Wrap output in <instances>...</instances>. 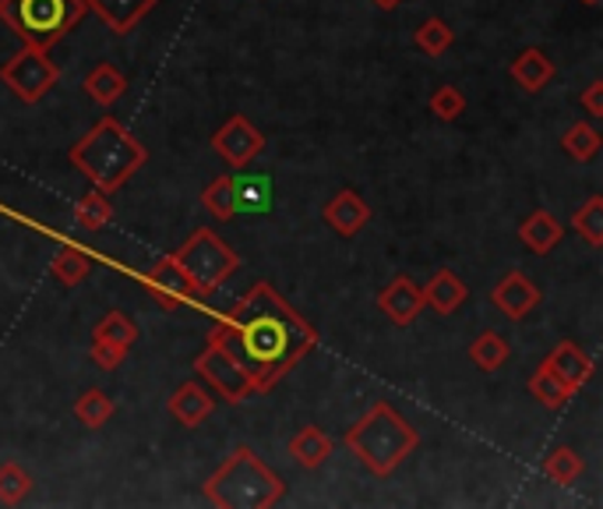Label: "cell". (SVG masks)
<instances>
[{"label": "cell", "mask_w": 603, "mask_h": 509, "mask_svg": "<svg viewBox=\"0 0 603 509\" xmlns=\"http://www.w3.org/2000/svg\"><path fill=\"white\" fill-rule=\"evenodd\" d=\"M216 322L223 325L226 343L240 358L244 372L251 375L255 393H273L318 348L315 325L265 280H258L230 312H219Z\"/></svg>", "instance_id": "obj_1"}, {"label": "cell", "mask_w": 603, "mask_h": 509, "mask_svg": "<svg viewBox=\"0 0 603 509\" xmlns=\"http://www.w3.org/2000/svg\"><path fill=\"white\" fill-rule=\"evenodd\" d=\"M68 159L92 188H99L102 195H113L145 167L149 149H145L141 138L123 128L113 114H107L75 141Z\"/></svg>", "instance_id": "obj_2"}, {"label": "cell", "mask_w": 603, "mask_h": 509, "mask_svg": "<svg viewBox=\"0 0 603 509\" xmlns=\"http://www.w3.org/2000/svg\"><path fill=\"white\" fill-rule=\"evenodd\" d=\"M343 446L374 478H392L421 450V432L388 400H374L364 411V418L346 429Z\"/></svg>", "instance_id": "obj_3"}, {"label": "cell", "mask_w": 603, "mask_h": 509, "mask_svg": "<svg viewBox=\"0 0 603 509\" xmlns=\"http://www.w3.org/2000/svg\"><path fill=\"white\" fill-rule=\"evenodd\" d=\"M201 492L219 509H273L286 499V481L240 442L201 484Z\"/></svg>", "instance_id": "obj_4"}, {"label": "cell", "mask_w": 603, "mask_h": 509, "mask_svg": "<svg viewBox=\"0 0 603 509\" xmlns=\"http://www.w3.org/2000/svg\"><path fill=\"white\" fill-rule=\"evenodd\" d=\"M89 14L86 0H0V22L29 47L53 50Z\"/></svg>", "instance_id": "obj_5"}, {"label": "cell", "mask_w": 603, "mask_h": 509, "mask_svg": "<svg viewBox=\"0 0 603 509\" xmlns=\"http://www.w3.org/2000/svg\"><path fill=\"white\" fill-rule=\"evenodd\" d=\"M174 258L180 262V270L191 276L201 301L209 294H216L223 283L240 270V255L209 227H201V231H195L191 237H187Z\"/></svg>", "instance_id": "obj_6"}, {"label": "cell", "mask_w": 603, "mask_h": 509, "mask_svg": "<svg viewBox=\"0 0 603 509\" xmlns=\"http://www.w3.org/2000/svg\"><path fill=\"white\" fill-rule=\"evenodd\" d=\"M195 372H198V379L209 382V390L226 403H244L247 397H255L251 375L244 372L240 358L234 354L230 343H226V333L219 322H216V330L205 336V348L195 358Z\"/></svg>", "instance_id": "obj_7"}, {"label": "cell", "mask_w": 603, "mask_h": 509, "mask_svg": "<svg viewBox=\"0 0 603 509\" xmlns=\"http://www.w3.org/2000/svg\"><path fill=\"white\" fill-rule=\"evenodd\" d=\"M60 81V68L50 57L47 47H22L0 65V86L11 96H18L22 104H39L53 86Z\"/></svg>", "instance_id": "obj_8"}, {"label": "cell", "mask_w": 603, "mask_h": 509, "mask_svg": "<svg viewBox=\"0 0 603 509\" xmlns=\"http://www.w3.org/2000/svg\"><path fill=\"white\" fill-rule=\"evenodd\" d=\"M138 336H141V330H138V322L128 312H107L92 325L89 354H92V361L99 364L102 372H113V369H120L123 361H128Z\"/></svg>", "instance_id": "obj_9"}, {"label": "cell", "mask_w": 603, "mask_h": 509, "mask_svg": "<svg viewBox=\"0 0 603 509\" xmlns=\"http://www.w3.org/2000/svg\"><path fill=\"white\" fill-rule=\"evenodd\" d=\"M138 280L145 283V291H149V294L159 301V309H166V312L187 309V304H201L191 276L180 270V262H177L174 255L159 258L156 266H152L149 273H141Z\"/></svg>", "instance_id": "obj_10"}, {"label": "cell", "mask_w": 603, "mask_h": 509, "mask_svg": "<svg viewBox=\"0 0 603 509\" xmlns=\"http://www.w3.org/2000/svg\"><path fill=\"white\" fill-rule=\"evenodd\" d=\"M212 149L230 163L234 170H244L265 153V135L251 125V117L234 114V117H226L223 128L212 135Z\"/></svg>", "instance_id": "obj_11"}, {"label": "cell", "mask_w": 603, "mask_h": 509, "mask_svg": "<svg viewBox=\"0 0 603 509\" xmlns=\"http://www.w3.org/2000/svg\"><path fill=\"white\" fill-rule=\"evenodd\" d=\"M540 297L544 294H540V287L523 270H508L502 280H497V287L491 291V304L512 322H523L540 304Z\"/></svg>", "instance_id": "obj_12"}, {"label": "cell", "mask_w": 603, "mask_h": 509, "mask_svg": "<svg viewBox=\"0 0 603 509\" xmlns=\"http://www.w3.org/2000/svg\"><path fill=\"white\" fill-rule=\"evenodd\" d=\"M216 403L219 397L212 390H205L201 382H184L166 400V411H170V418L180 429H198V424H205L216 414Z\"/></svg>", "instance_id": "obj_13"}, {"label": "cell", "mask_w": 603, "mask_h": 509, "mask_svg": "<svg viewBox=\"0 0 603 509\" xmlns=\"http://www.w3.org/2000/svg\"><path fill=\"white\" fill-rule=\"evenodd\" d=\"M322 219H325L339 237H357V234L367 227V223H370V206L364 202L360 192L343 188V192H336V195L325 202Z\"/></svg>", "instance_id": "obj_14"}, {"label": "cell", "mask_w": 603, "mask_h": 509, "mask_svg": "<svg viewBox=\"0 0 603 509\" xmlns=\"http://www.w3.org/2000/svg\"><path fill=\"white\" fill-rule=\"evenodd\" d=\"M378 309L388 315L392 325L406 330V325H413V322H417V315L424 312V294L409 276H392L388 287L378 294Z\"/></svg>", "instance_id": "obj_15"}, {"label": "cell", "mask_w": 603, "mask_h": 509, "mask_svg": "<svg viewBox=\"0 0 603 509\" xmlns=\"http://www.w3.org/2000/svg\"><path fill=\"white\" fill-rule=\"evenodd\" d=\"M234 180V202H237V216H268L276 206V180L273 174H230Z\"/></svg>", "instance_id": "obj_16"}, {"label": "cell", "mask_w": 603, "mask_h": 509, "mask_svg": "<svg viewBox=\"0 0 603 509\" xmlns=\"http://www.w3.org/2000/svg\"><path fill=\"white\" fill-rule=\"evenodd\" d=\"M159 0H86V8L107 26L113 36H128L138 29V22L149 14Z\"/></svg>", "instance_id": "obj_17"}, {"label": "cell", "mask_w": 603, "mask_h": 509, "mask_svg": "<svg viewBox=\"0 0 603 509\" xmlns=\"http://www.w3.org/2000/svg\"><path fill=\"white\" fill-rule=\"evenodd\" d=\"M421 294H424V309H431L434 315H455L466 304L469 287L452 270H438L427 287H421Z\"/></svg>", "instance_id": "obj_18"}, {"label": "cell", "mask_w": 603, "mask_h": 509, "mask_svg": "<svg viewBox=\"0 0 603 509\" xmlns=\"http://www.w3.org/2000/svg\"><path fill=\"white\" fill-rule=\"evenodd\" d=\"M547 364H551V372H554L561 382H565V385H572L575 393L593 379V361H590V354L582 351L579 343H572V340L557 343V348L547 354Z\"/></svg>", "instance_id": "obj_19"}, {"label": "cell", "mask_w": 603, "mask_h": 509, "mask_svg": "<svg viewBox=\"0 0 603 509\" xmlns=\"http://www.w3.org/2000/svg\"><path fill=\"white\" fill-rule=\"evenodd\" d=\"M508 75H512V81H515L518 89L544 92L551 86V78H554V60L540 47H526L523 53H515Z\"/></svg>", "instance_id": "obj_20"}, {"label": "cell", "mask_w": 603, "mask_h": 509, "mask_svg": "<svg viewBox=\"0 0 603 509\" xmlns=\"http://www.w3.org/2000/svg\"><path fill=\"white\" fill-rule=\"evenodd\" d=\"M561 237H565V223H561V219H557L554 213H547V209L530 213V216L523 219V227H518V241H523L533 255L554 252L557 244H561Z\"/></svg>", "instance_id": "obj_21"}, {"label": "cell", "mask_w": 603, "mask_h": 509, "mask_svg": "<svg viewBox=\"0 0 603 509\" xmlns=\"http://www.w3.org/2000/svg\"><path fill=\"white\" fill-rule=\"evenodd\" d=\"M336 453V439L322 432L318 424H304V429L289 439V457H294L307 471H318V467Z\"/></svg>", "instance_id": "obj_22"}, {"label": "cell", "mask_w": 603, "mask_h": 509, "mask_svg": "<svg viewBox=\"0 0 603 509\" xmlns=\"http://www.w3.org/2000/svg\"><path fill=\"white\" fill-rule=\"evenodd\" d=\"M81 89H86V96L92 99V104L99 107H113L117 99L123 96V89H128V78H123V71L117 65H110V60H102V65H96L86 81H81Z\"/></svg>", "instance_id": "obj_23"}, {"label": "cell", "mask_w": 603, "mask_h": 509, "mask_svg": "<svg viewBox=\"0 0 603 509\" xmlns=\"http://www.w3.org/2000/svg\"><path fill=\"white\" fill-rule=\"evenodd\" d=\"M113 223V206H110V195H102L99 188L86 192L75 202V227L86 231V234H99L107 231Z\"/></svg>", "instance_id": "obj_24"}, {"label": "cell", "mask_w": 603, "mask_h": 509, "mask_svg": "<svg viewBox=\"0 0 603 509\" xmlns=\"http://www.w3.org/2000/svg\"><path fill=\"white\" fill-rule=\"evenodd\" d=\"M508 358H512L508 340L502 333H494V330H484L481 336L469 343V361L481 372H502L505 364H508Z\"/></svg>", "instance_id": "obj_25"}, {"label": "cell", "mask_w": 603, "mask_h": 509, "mask_svg": "<svg viewBox=\"0 0 603 509\" xmlns=\"http://www.w3.org/2000/svg\"><path fill=\"white\" fill-rule=\"evenodd\" d=\"M530 393H533L536 403H544L547 411H561V407H565V403L575 397L572 385L561 382V379L551 372V364H547V361H540V369L530 375Z\"/></svg>", "instance_id": "obj_26"}, {"label": "cell", "mask_w": 603, "mask_h": 509, "mask_svg": "<svg viewBox=\"0 0 603 509\" xmlns=\"http://www.w3.org/2000/svg\"><path fill=\"white\" fill-rule=\"evenodd\" d=\"M89 273H92V258L81 248H75V244H65V248H60L53 255V262H50V276L57 283H65V287H78V283H86Z\"/></svg>", "instance_id": "obj_27"}, {"label": "cell", "mask_w": 603, "mask_h": 509, "mask_svg": "<svg viewBox=\"0 0 603 509\" xmlns=\"http://www.w3.org/2000/svg\"><path fill=\"white\" fill-rule=\"evenodd\" d=\"M455 43V32L445 18H424L413 32V47H417L424 57H445Z\"/></svg>", "instance_id": "obj_28"}, {"label": "cell", "mask_w": 603, "mask_h": 509, "mask_svg": "<svg viewBox=\"0 0 603 509\" xmlns=\"http://www.w3.org/2000/svg\"><path fill=\"white\" fill-rule=\"evenodd\" d=\"M117 414V403L102 393V390H86L75 400V418L86 424V429H107L110 418Z\"/></svg>", "instance_id": "obj_29"}, {"label": "cell", "mask_w": 603, "mask_h": 509, "mask_svg": "<svg viewBox=\"0 0 603 509\" xmlns=\"http://www.w3.org/2000/svg\"><path fill=\"white\" fill-rule=\"evenodd\" d=\"M582 471H586V460H582V453L572 450V446H554L544 460V474L554 484H575L582 478Z\"/></svg>", "instance_id": "obj_30"}, {"label": "cell", "mask_w": 603, "mask_h": 509, "mask_svg": "<svg viewBox=\"0 0 603 509\" xmlns=\"http://www.w3.org/2000/svg\"><path fill=\"white\" fill-rule=\"evenodd\" d=\"M201 209L209 213L212 219L219 223H230L237 216V202H234V180L230 174L226 177H216L209 188L201 192Z\"/></svg>", "instance_id": "obj_31"}, {"label": "cell", "mask_w": 603, "mask_h": 509, "mask_svg": "<svg viewBox=\"0 0 603 509\" xmlns=\"http://www.w3.org/2000/svg\"><path fill=\"white\" fill-rule=\"evenodd\" d=\"M32 484L36 481L22 463H14V460L0 463V502L4 506H22L32 492Z\"/></svg>", "instance_id": "obj_32"}, {"label": "cell", "mask_w": 603, "mask_h": 509, "mask_svg": "<svg viewBox=\"0 0 603 509\" xmlns=\"http://www.w3.org/2000/svg\"><path fill=\"white\" fill-rule=\"evenodd\" d=\"M600 146H603L600 131L590 128L586 120H579V125H572V128L565 131V138H561V149H565V156H572L575 163H590V159H596Z\"/></svg>", "instance_id": "obj_33"}, {"label": "cell", "mask_w": 603, "mask_h": 509, "mask_svg": "<svg viewBox=\"0 0 603 509\" xmlns=\"http://www.w3.org/2000/svg\"><path fill=\"white\" fill-rule=\"evenodd\" d=\"M572 227L586 237L593 248H603V198L593 195L590 202H582L572 216Z\"/></svg>", "instance_id": "obj_34"}, {"label": "cell", "mask_w": 603, "mask_h": 509, "mask_svg": "<svg viewBox=\"0 0 603 509\" xmlns=\"http://www.w3.org/2000/svg\"><path fill=\"white\" fill-rule=\"evenodd\" d=\"M427 110L438 120H459L466 114V96L455 86H442V89H434V96L427 99Z\"/></svg>", "instance_id": "obj_35"}, {"label": "cell", "mask_w": 603, "mask_h": 509, "mask_svg": "<svg viewBox=\"0 0 603 509\" xmlns=\"http://www.w3.org/2000/svg\"><path fill=\"white\" fill-rule=\"evenodd\" d=\"M582 107L590 110V117H603V81H593V86L582 92Z\"/></svg>", "instance_id": "obj_36"}, {"label": "cell", "mask_w": 603, "mask_h": 509, "mask_svg": "<svg viewBox=\"0 0 603 509\" xmlns=\"http://www.w3.org/2000/svg\"><path fill=\"white\" fill-rule=\"evenodd\" d=\"M370 4L378 8V11H395V8L403 4V0H370Z\"/></svg>", "instance_id": "obj_37"}, {"label": "cell", "mask_w": 603, "mask_h": 509, "mask_svg": "<svg viewBox=\"0 0 603 509\" xmlns=\"http://www.w3.org/2000/svg\"><path fill=\"white\" fill-rule=\"evenodd\" d=\"M582 4H596V0H582Z\"/></svg>", "instance_id": "obj_38"}]
</instances>
